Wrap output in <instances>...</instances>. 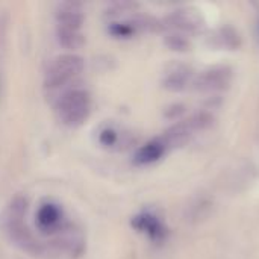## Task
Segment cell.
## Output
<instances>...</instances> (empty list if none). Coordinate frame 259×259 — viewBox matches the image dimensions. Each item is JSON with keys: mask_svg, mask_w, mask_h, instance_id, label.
I'll return each mask as SVG.
<instances>
[{"mask_svg": "<svg viewBox=\"0 0 259 259\" xmlns=\"http://www.w3.org/2000/svg\"><path fill=\"white\" fill-rule=\"evenodd\" d=\"M193 80H194V73L191 71V68L185 65H178L167 73V76L162 80V85L168 91L179 93L184 91L187 87L193 85Z\"/></svg>", "mask_w": 259, "mask_h": 259, "instance_id": "cell-8", "label": "cell"}, {"mask_svg": "<svg viewBox=\"0 0 259 259\" xmlns=\"http://www.w3.org/2000/svg\"><path fill=\"white\" fill-rule=\"evenodd\" d=\"M165 44L171 49V50H178V52H185L190 47V42L187 41L185 36L182 35H168L165 38Z\"/></svg>", "mask_w": 259, "mask_h": 259, "instance_id": "cell-14", "label": "cell"}, {"mask_svg": "<svg viewBox=\"0 0 259 259\" xmlns=\"http://www.w3.org/2000/svg\"><path fill=\"white\" fill-rule=\"evenodd\" d=\"M58 29L79 30L83 24V11L79 3H62L56 12Z\"/></svg>", "mask_w": 259, "mask_h": 259, "instance_id": "cell-5", "label": "cell"}, {"mask_svg": "<svg viewBox=\"0 0 259 259\" xmlns=\"http://www.w3.org/2000/svg\"><path fill=\"white\" fill-rule=\"evenodd\" d=\"M58 39L67 49H79L83 44V35L79 30L58 29Z\"/></svg>", "mask_w": 259, "mask_h": 259, "instance_id": "cell-12", "label": "cell"}, {"mask_svg": "<svg viewBox=\"0 0 259 259\" xmlns=\"http://www.w3.org/2000/svg\"><path fill=\"white\" fill-rule=\"evenodd\" d=\"M188 127L191 129V132H197V131H206L214 124V117L208 112H197L194 115H191L190 118L185 120Z\"/></svg>", "mask_w": 259, "mask_h": 259, "instance_id": "cell-13", "label": "cell"}, {"mask_svg": "<svg viewBox=\"0 0 259 259\" xmlns=\"http://www.w3.org/2000/svg\"><path fill=\"white\" fill-rule=\"evenodd\" d=\"M234 71L228 65H214L205 71L194 76L193 88L202 93H217L225 91L232 83Z\"/></svg>", "mask_w": 259, "mask_h": 259, "instance_id": "cell-4", "label": "cell"}, {"mask_svg": "<svg viewBox=\"0 0 259 259\" xmlns=\"http://www.w3.org/2000/svg\"><path fill=\"white\" fill-rule=\"evenodd\" d=\"M258 30H259V21H258Z\"/></svg>", "mask_w": 259, "mask_h": 259, "instance_id": "cell-16", "label": "cell"}, {"mask_svg": "<svg viewBox=\"0 0 259 259\" xmlns=\"http://www.w3.org/2000/svg\"><path fill=\"white\" fill-rule=\"evenodd\" d=\"M59 120L70 127H77L87 121L91 112V96L85 90H70L64 93L56 106Z\"/></svg>", "mask_w": 259, "mask_h": 259, "instance_id": "cell-1", "label": "cell"}, {"mask_svg": "<svg viewBox=\"0 0 259 259\" xmlns=\"http://www.w3.org/2000/svg\"><path fill=\"white\" fill-rule=\"evenodd\" d=\"M165 144L161 141V138L153 140L147 144H144L135 155V162L140 165H147L152 162H156L164 153H165Z\"/></svg>", "mask_w": 259, "mask_h": 259, "instance_id": "cell-10", "label": "cell"}, {"mask_svg": "<svg viewBox=\"0 0 259 259\" xmlns=\"http://www.w3.org/2000/svg\"><path fill=\"white\" fill-rule=\"evenodd\" d=\"M62 223V209L59 205L47 202L36 212V225L42 232H56Z\"/></svg>", "mask_w": 259, "mask_h": 259, "instance_id": "cell-7", "label": "cell"}, {"mask_svg": "<svg viewBox=\"0 0 259 259\" xmlns=\"http://www.w3.org/2000/svg\"><path fill=\"white\" fill-rule=\"evenodd\" d=\"M117 132L115 131H112V129H105V131H102V134H100V137H99V140H100V143L103 144V146H114L115 143H117Z\"/></svg>", "mask_w": 259, "mask_h": 259, "instance_id": "cell-15", "label": "cell"}, {"mask_svg": "<svg viewBox=\"0 0 259 259\" xmlns=\"http://www.w3.org/2000/svg\"><path fill=\"white\" fill-rule=\"evenodd\" d=\"M214 44L217 47H222V49H237L240 46V38H238V33L231 29V27H223L220 29L215 36H214Z\"/></svg>", "mask_w": 259, "mask_h": 259, "instance_id": "cell-11", "label": "cell"}, {"mask_svg": "<svg viewBox=\"0 0 259 259\" xmlns=\"http://www.w3.org/2000/svg\"><path fill=\"white\" fill-rule=\"evenodd\" d=\"M132 226H134L135 229H138V231L147 234V235H149L150 238H153V240H159V238L164 237V228H162L161 222H159L155 215H152V214L144 212V214L137 215V217L132 220Z\"/></svg>", "mask_w": 259, "mask_h": 259, "instance_id": "cell-9", "label": "cell"}, {"mask_svg": "<svg viewBox=\"0 0 259 259\" xmlns=\"http://www.w3.org/2000/svg\"><path fill=\"white\" fill-rule=\"evenodd\" d=\"M170 27L185 30V32H199L203 27V18L196 9H181L171 14L167 18Z\"/></svg>", "mask_w": 259, "mask_h": 259, "instance_id": "cell-6", "label": "cell"}, {"mask_svg": "<svg viewBox=\"0 0 259 259\" xmlns=\"http://www.w3.org/2000/svg\"><path fill=\"white\" fill-rule=\"evenodd\" d=\"M26 212V200L23 197H17L12 200V203L8 208V212L5 215V228L11 238L20 244L26 250H36L38 246L32 240V235L29 234L27 228L23 225V217Z\"/></svg>", "mask_w": 259, "mask_h": 259, "instance_id": "cell-3", "label": "cell"}, {"mask_svg": "<svg viewBox=\"0 0 259 259\" xmlns=\"http://www.w3.org/2000/svg\"><path fill=\"white\" fill-rule=\"evenodd\" d=\"M83 67H85V62L79 55H74V53L59 55L50 62L46 71V85L49 88L62 87L68 80L80 74Z\"/></svg>", "mask_w": 259, "mask_h": 259, "instance_id": "cell-2", "label": "cell"}]
</instances>
